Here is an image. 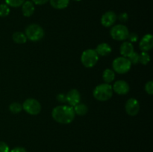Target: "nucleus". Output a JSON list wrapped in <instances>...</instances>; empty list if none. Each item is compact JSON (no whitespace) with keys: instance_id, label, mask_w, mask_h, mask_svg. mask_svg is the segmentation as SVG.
Masks as SVG:
<instances>
[{"instance_id":"1","label":"nucleus","mask_w":153,"mask_h":152,"mask_svg":"<svg viewBox=\"0 0 153 152\" xmlns=\"http://www.w3.org/2000/svg\"><path fill=\"white\" fill-rule=\"evenodd\" d=\"M73 107L70 105L57 106L52 110V116L55 122L60 124H70L75 119Z\"/></svg>"},{"instance_id":"2","label":"nucleus","mask_w":153,"mask_h":152,"mask_svg":"<svg viewBox=\"0 0 153 152\" xmlns=\"http://www.w3.org/2000/svg\"><path fill=\"white\" fill-rule=\"evenodd\" d=\"M113 89L110 83H101L94 89L93 95L97 100L100 101H106L113 95Z\"/></svg>"},{"instance_id":"3","label":"nucleus","mask_w":153,"mask_h":152,"mask_svg":"<svg viewBox=\"0 0 153 152\" xmlns=\"http://www.w3.org/2000/svg\"><path fill=\"white\" fill-rule=\"evenodd\" d=\"M25 34L27 39L32 42L40 41L44 37L43 28L37 24H31L26 27Z\"/></svg>"},{"instance_id":"4","label":"nucleus","mask_w":153,"mask_h":152,"mask_svg":"<svg viewBox=\"0 0 153 152\" xmlns=\"http://www.w3.org/2000/svg\"><path fill=\"white\" fill-rule=\"evenodd\" d=\"M99 61V55L95 49H86L84 51L81 56V61L84 66L87 68H92Z\"/></svg>"},{"instance_id":"5","label":"nucleus","mask_w":153,"mask_h":152,"mask_svg":"<svg viewBox=\"0 0 153 152\" xmlns=\"http://www.w3.org/2000/svg\"><path fill=\"white\" fill-rule=\"evenodd\" d=\"M112 66L114 72L118 74H125L128 72L131 67V63L128 59L125 57H119L114 60Z\"/></svg>"},{"instance_id":"6","label":"nucleus","mask_w":153,"mask_h":152,"mask_svg":"<svg viewBox=\"0 0 153 152\" xmlns=\"http://www.w3.org/2000/svg\"><path fill=\"white\" fill-rule=\"evenodd\" d=\"M110 34L114 40L123 41V40H126L128 39L129 31L126 25H123V24H118V25H114L111 29Z\"/></svg>"},{"instance_id":"7","label":"nucleus","mask_w":153,"mask_h":152,"mask_svg":"<svg viewBox=\"0 0 153 152\" xmlns=\"http://www.w3.org/2000/svg\"><path fill=\"white\" fill-rule=\"evenodd\" d=\"M22 110L30 115L39 114L41 111V104L34 98H28L22 104Z\"/></svg>"},{"instance_id":"8","label":"nucleus","mask_w":153,"mask_h":152,"mask_svg":"<svg viewBox=\"0 0 153 152\" xmlns=\"http://www.w3.org/2000/svg\"><path fill=\"white\" fill-rule=\"evenodd\" d=\"M140 103L136 98H131L126 101L125 105L126 112L131 116H134L140 111Z\"/></svg>"},{"instance_id":"9","label":"nucleus","mask_w":153,"mask_h":152,"mask_svg":"<svg viewBox=\"0 0 153 152\" xmlns=\"http://www.w3.org/2000/svg\"><path fill=\"white\" fill-rule=\"evenodd\" d=\"M114 92L117 93L118 95H126L128 92H129V85L126 81L123 80H117L114 83L113 86H112Z\"/></svg>"},{"instance_id":"10","label":"nucleus","mask_w":153,"mask_h":152,"mask_svg":"<svg viewBox=\"0 0 153 152\" xmlns=\"http://www.w3.org/2000/svg\"><path fill=\"white\" fill-rule=\"evenodd\" d=\"M80 92L77 89H73L66 94V101L68 103L69 105L71 106V107H75L76 104L80 103Z\"/></svg>"},{"instance_id":"11","label":"nucleus","mask_w":153,"mask_h":152,"mask_svg":"<svg viewBox=\"0 0 153 152\" xmlns=\"http://www.w3.org/2000/svg\"><path fill=\"white\" fill-rule=\"evenodd\" d=\"M117 16L114 11H107L102 15L101 18V23L104 27L108 28L112 26L116 22Z\"/></svg>"},{"instance_id":"12","label":"nucleus","mask_w":153,"mask_h":152,"mask_svg":"<svg viewBox=\"0 0 153 152\" xmlns=\"http://www.w3.org/2000/svg\"><path fill=\"white\" fill-rule=\"evenodd\" d=\"M153 47V36L151 34H147L142 37L139 43V48L142 52H148Z\"/></svg>"},{"instance_id":"13","label":"nucleus","mask_w":153,"mask_h":152,"mask_svg":"<svg viewBox=\"0 0 153 152\" xmlns=\"http://www.w3.org/2000/svg\"><path fill=\"white\" fill-rule=\"evenodd\" d=\"M120 51V54L123 57L128 58L134 52V46H133L132 43H130V42H123L121 44Z\"/></svg>"},{"instance_id":"14","label":"nucleus","mask_w":153,"mask_h":152,"mask_svg":"<svg viewBox=\"0 0 153 152\" xmlns=\"http://www.w3.org/2000/svg\"><path fill=\"white\" fill-rule=\"evenodd\" d=\"M34 3L31 1H25L22 4V14L25 17H29L32 16L34 13Z\"/></svg>"},{"instance_id":"15","label":"nucleus","mask_w":153,"mask_h":152,"mask_svg":"<svg viewBox=\"0 0 153 152\" xmlns=\"http://www.w3.org/2000/svg\"><path fill=\"white\" fill-rule=\"evenodd\" d=\"M95 51L97 52V53L98 54V55L104 57L110 55L112 49L110 45L108 44V43H100V44H99L98 46H97Z\"/></svg>"},{"instance_id":"16","label":"nucleus","mask_w":153,"mask_h":152,"mask_svg":"<svg viewBox=\"0 0 153 152\" xmlns=\"http://www.w3.org/2000/svg\"><path fill=\"white\" fill-rule=\"evenodd\" d=\"M49 1L52 7L58 10L66 8L70 3V0H49Z\"/></svg>"},{"instance_id":"17","label":"nucleus","mask_w":153,"mask_h":152,"mask_svg":"<svg viewBox=\"0 0 153 152\" xmlns=\"http://www.w3.org/2000/svg\"><path fill=\"white\" fill-rule=\"evenodd\" d=\"M102 78L103 80L106 83H110L114 81L115 78V73L113 70L111 69H106L102 74Z\"/></svg>"},{"instance_id":"18","label":"nucleus","mask_w":153,"mask_h":152,"mask_svg":"<svg viewBox=\"0 0 153 152\" xmlns=\"http://www.w3.org/2000/svg\"><path fill=\"white\" fill-rule=\"evenodd\" d=\"M73 110L75 112V114H77L79 116H85L88 113V108L85 104L79 103L75 107H73Z\"/></svg>"},{"instance_id":"19","label":"nucleus","mask_w":153,"mask_h":152,"mask_svg":"<svg viewBox=\"0 0 153 152\" xmlns=\"http://www.w3.org/2000/svg\"><path fill=\"white\" fill-rule=\"evenodd\" d=\"M12 38H13V42L18 43V44H23V43H26L27 40H28L25 34L22 32H19V31L13 33Z\"/></svg>"},{"instance_id":"20","label":"nucleus","mask_w":153,"mask_h":152,"mask_svg":"<svg viewBox=\"0 0 153 152\" xmlns=\"http://www.w3.org/2000/svg\"><path fill=\"white\" fill-rule=\"evenodd\" d=\"M9 110L12 113L17 114L22 110V105L18 102H13L9 106Z\"/></svg>"},{"instance_id":"21","label":"nucleus","mask_w":153,"mask_h":152,"mask_svg":"<svg viewBox=\"0 0 153 152\" xmlns=\"http://www.w3.org/2000/svg\"><path fill=\"white\" fill-rule=\"evenodd\" d=\"M150 61V56L147 52H142L140 55V62L143 65H147Z\"/></svg>"},{"instance_id":"22","label":"nucleus","mask_w":153,"mask_h":152,"mask_svg":"<svg viewBox=\"0 0 153 152\" xmlns=\"http://www.w3.org/2000/svg\"><path fill=\"white\" fill-rule=\"evenodd\" d=\"M25 0H5L6 4L12 7H18L22 6Z\"/></svg>"},{"instance_id":"23","label":"nucleus","mask_w":153,"mask_h":152,"mask_svg":"<svg viewBox=\"0 0 153 152\" xmlns=\"http://www.w3.org/2000/svg\"><path fill=\"white\" fill-rule=\"evenodd\" d=\"M10 13L9 6L6 4H0V17H5Z\"/></svg>"},{"instance_id":"24","label":"nucleus","mask_w":153,"mask_h":152,"mask_svg":"<svg viewBox=\"0 0 153 152\" xmlns=\"http://www.w3.org/2000/svg\"><path fill=\"white\" fill-rule=\"evenodd\" d=\"M128 61H130V63H131V65H132V64L136 65V64L139 63V62H140V55H139L138 53H137V52H134L129 57H128Z\"/></svg>"},{"instance_id":"25","label":"nucleus","mask_w":153,"mask_h":152,"mask_svg":"<svg viewBox=\"0 0 153 152\" xmlns=\"http://www.w3.org/2000/svg\"><path fill=\"white\" fill-rule=\"evenodd\" d=\"M145 91L147 92L149 95L153 94V82L152 80H149L145 85Z\"/></svg>"},{"instance_id":"26","label":"nucleus","mask_w":153,"mask_h":152,"mask_svg":"<svg viewBox=\"0 0 153 152\" xmlns=\"http://www.w3.org/2000/svg\"><path fill=\"white\" fill-rule=\"evenodd\" d=\"M0 152H10L9 146L4 142H0Z\"/></svg>"},{"instance_id":"27","label":"nucleus","mask_w":153,"mask_h":152,"mask_svg":"<svg viewBox=\"0 0 153 152\" xmlns=\"http://www.w3.org/2000/svg\"><path fill=\"white\" fill-rule=\"evenodd\" d=\"M128 40H129L128 42H130V43L137 42L138 40V35L135 34V33H131V34H129V35H128Z\"/></svg>"},{"instance_id":"28","label":"nucleus","mask_w":153,"mask_h":152,"mask_svg":"<svg viewBox=\"0 0 153 152\" xmlns=\"http://www.w3.org/2000/svg\"><path fill=\"white\" fill-rule=\"evenodd\" d=\"M118 19L121 22H126L128 21V16L126 13H122L118 16Z\"/></svg>"},{"instance_id":"29","label":"nucleus","mask_w":153,"mask_h":152,"mask_svg":"<svg viewBox=\"0 0 153 152\" xmlns=\"http://www.w3.org/2000/svg\"><path fill=\"white\" fill-rule=\"evenodd\" d=\"M57 99H58V101H60V102H61V103L67 102V101H66L65 94H63V93L58 94V96H57Z\"/></svg>"},{"instance_id":"30","label":"nucleus","mask_w":153,"mask_h":152,"mask_svg":"<svg viewBox=\"0 0 153 152\" xmlns=\"http://www.w3.org/2000/svg\"><path fill=\"white\" fill-rule=\"evenodd\" d=\"M49 0H31L34 4H37V5H42V4H46V2H48Z\"/></svg>"},{"instance_id":"31","label":"nucleus","mask_w":153,"mask_h":152,"mask_svg":"<svg viewBox=\"0 0 153 152\" xmlns=\"http://www.w3.org/2000/svg\"><path fill=\"white\" fill-rule=\"evenodd\" d=\"M10 152H28L24 148L22 147H16L12 149Z\"/></svg>"},{"instance_id":"32","label":"nucleus","mask_w":153,"mask_h":152,"mask_svg":"<svg viewBox=\"0 0 153 152\" xmlns=\"http://www.w3.org/2000/svg\"><path fill=\"white\" fill-rule=\"evenodd\" d=\"M73 1H81V0H73Z\"/></svg>"}]
</instances>
